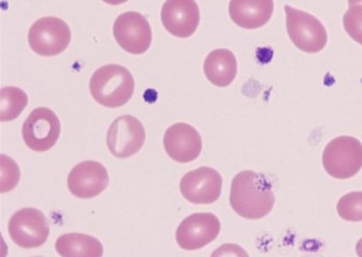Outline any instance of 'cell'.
Instances as JSON below:
<instances>
[{
  "mask_svg": "<svg viewBox=\"0 0 362 257\" xmlns=\"http://www.w3.org/2000/svg\"><path fill=\"white\" fill-rule=\"evenodd\" d=\"M276 197L271 182L254 171H241L232 180L230 204L238 216L260 220L273 210Z\"/></svg>",
  "mask_w": 362,
  "mask_h": 257,
  "instance_id": "obj_1",
  "label": "cell"
},
{
  "mask_svg": "<svg viewBox=\"0 0 362 257\" xmlns=\"http://www.w3.org/2000/svg\"><path fill=\"white\" fill-rule=\"evenodd\" d=\"M89 88L96 102L115 109L131 100L135 91V80L127 68L111 64L94 72Z\"/></svg>",
  "mask_w": 362,
  "mask_h": 257,
  "instance_id": "obj_2",
  "label": "cell"
},
{
  "mask_svg": "<svg viewBox=\"0 0 362 257\" xmlns=\"http://www.w3.org/2000/svg\"><path fill=\"white\" fill-rule=\"evenodd\" d=\"M322 166L337 179L354 177L362 169V143L349 136L333 138L322 153Z\"/></svg>",
  "mask_w": 362,
  "mask_h": 257,
  "instance_id": "obj_3",
  "label": "cell"
},
{
  "mask_svg": "<svg viewBox=\"0 0 362 257\" xmlns=\"http://www.w3.org/2000/svg\"><path fill=\"white\" fill-rule=\"evenodd\" d=\"M286 28L296 47L307 54H317L326 47L328 34L324 24L309 13L285 6Z\"/></svg>",
  "mask_w": 362,
  "mask_h": 257,
  "instance_id": "obj_4",
  "label": "cell"
},
{
  "mask_svg": "<svg viewBox=\"0 0 362 257\" xmlns=\"http://www.w3.org/2000/svg\"><path fill=\"white\" fill-rule=\"evenodd\" d=\"M71 32L62 19L44 17L37 20L30 32L28 43L33 52L41 56H54L62 54L69 46Z\"/></svg>",
  "mask_w": 362,
  "mask_h": 257,
  "instance_id": "obj_5",
  "label": "cell"
},
{
  "mask_svg": "<svg viewBox=\"0 0 362 257\" xmlns=\"http://www.w3.org/2000/svg\"><path fill=\"white\" fill-rule=\"evenodd\" d=\"M61 123L58 116L47 107H38L30 114L22 126V138L33 151L44 153L58 142Z\"/></svg>",
  "mask_w": 362,
  "mask_h": 257,
  "instance_id": "obj_6",
  "label": "cell"
},
{
  "mask_svg": "<svg viewBox=\"0 0 362 257\" xmlns=\"http://www.w3.org/2000/svg\"><path fill=\"white\" fill-rule=\"evenodd\" d=\"M8 234L23 249L41 247L49 236L47 219L41 210L23 208L15 213L8 222Z\"/></svg>",
  "mask_w": 362,
  "mask_h": 257,
  "instance_id": "obj_7",
  "label": "cell"
},
{
  "mask_svg": "<svg viewBox=\"0 0 362 257\" xmlns=\"http://www.w3.org/2000/svg\"><path fill=\"white\" fill-rule=\"evenodd\" d=\"M113 34L118 45L132 54L148 52L153 41L148 19L137 12H127L118 16L114 22Z\"/></svg>",
  "mask_w": 362,
  "mask_h": 257,
  "instance_id": "obj_8",
  "label": "cell"
},
{
  "mask_svg": "<svg viewBox=\"0 0 362 257\" xmlns=\"http://www.w3.org/2000/svg\"><path fill=\"white\" fill-rule=\"evenodd\" d=\"M146 142V129L133 116L124 115L116 119L107 133V145L112 155L118 158L135 155Z\"/></svg>",
  "mask_w": 362,
  "mask_h": 257,
  "instance_id": "obj_9",
  "label": "cell"
},
{
  "mask_svg": "<svg viewBox=\"0 0 362 257\" xmlns=\"http://www.w3.org/2000/svg\"><path fill=\"white\" fill-rule=\"evenodd\" d=\"M221 221L211 213H197L186 217L175 232L177 245L194 251L209 245L221 232Z\"/></svg>",
  "mask_w": 362,
  "mask_h": 257,
  "instance_id": "obj_10",
  "label": "cell"
},
{
  "mask_svg": "<svg viewBox=\"0 0 362 257\" xmlns=\"http://www.w3.org/2000/svg\"><path fill=\"white\" fill-rule=\"evenodd\" d=\"M223 178L214 169L202 167L184 175L180 184L182 195L194 204H211L219 199Z\"/></svg>",
  "mask_w": 362,
  "mask_h": 257,
  "instance_id": "obj_11",
  "label": "cell"
},
{
  "mask_svg": "<svg viewBox=\"0 0 362 257\" xmlns=\"http://www.w3.org/2000/svg\"><path fill=\"white\" fill-rule=\"evenodd\" d=\"M109 181V174L104 165L94 160H86L70 171L67 184L74 196L80 199H91L102 194Z\"/></svg>",
  "mask_w": 362,
  "mask_h": 257,
  "instance_id": "obj_12",
  "label": "cell"
},
{
  "mask_svg": "<svg viewBox=\"0 0 362 257\" xmlns=\"http://www.w3.org/2000/svg\"><path fill=\"white\" fill-rule=\"evenodd\" d=\"M199 8L195 0H166L162 6L161 20L173 36L186 39L199 28Z\"/></svg>",
  "mask_w": 362,
  "mask_h": 257,
  "instance_id": "obj_13",
  "label": "cell"
},
{
  "mask_svg": "<svg viewBox=\"0 0 362 257\" xmlns=\"http://www.w3.org/2000/svg\"><path fill=\"white\" fill-rule=\"evenodd\" d=\"M164 148L175 162H193L201 155L203 141L199 131L187 123H177L164 135Z\"/></svg>",
  "mask_w": 362,
  "mask_h": 257,
  "instance_id": "obj_14",
  "label": "cell"
},
{
  "mask_svg": "<svg viewBox=\"0 0 362 257\" xmlns=\"http://www.w3.org/2000/svg\"><path fill=\"white\" fill-rule=\"evenodd\" d=\"M274 8V0H231L229 14L239 28L256 30L269 23Z\"/></svg>",
  "mask_w": 362,
  "mask_h": 257,
  "instance_id": "obj_15",
  "label": "cell"
},
{
  "mask_svg": "<svg viewBox=\"0 0 362 257\" xmlns=\"http://www.w3.org/2000/svg\"><path fill=\"white\" fill-rule=\"evenodd\" d=\"M206 78L216 87L231 85L237 76V59L231 50L219 48L208 54L204 63Z\"/></svg>",
  "mask_w": 362,
  "mask_h": 257,
  "instance_id": "obj_16",
  "label": "cell"
},
{
  "mask_svg": "<svg viewBox=\"0 0 362 257\" xmlns=\"http://www.w3.org/2000/svg\"><path fill=\"white\" fill-rule=\"evenodd\" d=\"M56 250L64 257H100L104 254V247L98 239L82 234H67L59 237Z\"/></svg>",
  "mask_w": 362,
  "mask_h": 257,
  "instance_id": "obj_17",
  "label": "cell"
},
{
  "mask_svg": "<svg viewBox=\"0 0 362 257\" xmlns=\"http://www.w3.org/2000/svg\"><path fill=\"white\" fill-rule=\"evenodd\" d=\"M0 99H1V105H0L1 122H8L18 118L28 102L25 92L16 87L2 88L0 91Z\"/></svg>",
  "mask_w": 362,
  "mask_h": 257,
  "instance_id": "obj_18",
  "label": "cell"
},
{
  "mask_svg": "<svg viewBox=\"0 0 362 257\" xmlns=\"http://www.w3.org/2000/svg\"><path fill=\"white\" fill-rule=\"evenodd\" d=\"M337 213L348 222L362 221V192L344 195L337 203Z\"/></svg>",
  "mask_w": 362,
  "mask_h": 257,
  "instance_id": "obj_19",
  "label": "cell"
},
{
  "mask_svg": "<svg viewBox=\"0 0 362 257\" xmlns=\"http://www.w3.org/2000/svg\"><path fill=\"white\" fill-rule=\"evenodd\" d=\"M344 28L351 39L362 45V6H350L344 15Z\"/></svg>",
  "mask_w": 362,
  "mask_h": 257,
  "instance_id": "obj_20",
  "label": "cell"
},
{
  "mask_svg": "<svg viewBox=\"0 0 362 257\" xmlns=\"http://www.w3.org/2000/svg\"><path fill=\"white\" fill-rule=\"evenodd\" d=\"M1 191L4 193L10 192L18 184L21 179V171L16 162L6 155H2L1 157Z\"/></svg>",
  "mask_w": 362,
  "mask_h": 257,
  "instance_id": "obj_21",
  "label": "cell"
},
{
  "mask_svg": "<svg viewBox=\"0 0 362 257\" xmlns=\"http://www.w3.org/2000/svg\"><path fill=\"white\" fill-rule=\"evenodd\" d=\"M127 1L129 0H104V2L111 6H119V4H126Z\"/></svg>",
  "mask_w": 362,
  "mask_h": 257,
  "instance_id": "obj_22",
  "label": "cell"
},
{
  "mask_svg": "<svg viewBox=\"0 0 362 257\" xmlns=\"http://www.w3.org/2000/svg\"><path fill=\"white\" fill-rule=\"evenodd\" d=\"M357 256L362 257V239H359L356 245Z\"/></svg>",
  "mask_w": 362,
  "mask_h": 257,
  "instance_id": "obj_23",
  "label": "cell"
},
{
  "mask_svg": "<svg viewBox=\"0 0 362 257\" xmlns=\"http://www.w3.org/2000/svg\"><path fill=\"white\" fill-rule=\"evenodd\" d=\"M348 2L350 6H354V4H362V0H348Z\"/></svg>",
  "mask_w": 362,
  "mask_h": 257,
  "instance_id": "obj_24",
  "label": "cell"
}]
</instances>
